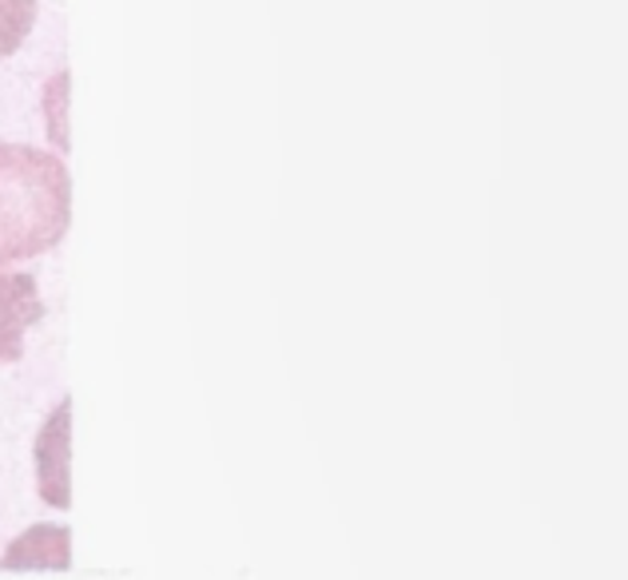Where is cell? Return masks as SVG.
<instances>
[{
	"label": "cell",
	"instance_id": "cell-1",
	"mask_svg": "<svg viewBox=\"0 0 628 580\" xmlns=\"http://www.w3.org/2000/svg\"><path fill=\"white\" fill-rule=\"evenodd\" d=\"M72 223V176L56 152L0 144V267L60 247Z\"/></svg>",
	"mask_w": 628,
	"mask_h": 580
},
{
	"label": "cell",
	"instance_id": "cell-2",
	"mask_svg": "<svg viewBox=\"0 0 628 580\" xmlns=\"http://www.w3.org/2000/svg\"><path fill=\"white\" fill-rule=\"evenodd\" d=\"M32 461H36V493L44 505H72V402L68 398L44 417Z\"/></svg>",
	"mask_w": 628,
	"mask_h": 580
},
{
	"label": "cell",
	"instance_id": "cell-3",
	"mask_svg": "<svg viewBox=\"0 0 628 580\" xmlns=\"http://www.w3.org/2000/svg\"><path fill=\"white\" fill-rule=\"evenodd\" d=\"M44 319L41 287L29 270L0 267V366L21 362L24 338Z\"/></svg>",
	"mask_w": 628,
	"mask_h": 580
},
{
	"label": "cell",
	"instance_id": "cell-4",
	"mask_svg": "<svg viewBox=\"0 0 628 580\" xmlns=\"http://www.w3.org/2000/svg\"><path fill=\"white\" fill-rule=\"evenodd\" d=\"M9 572H44V569H68L72 565V533L64 525H32L21 537L9 540V549L0 557Z\"/></svg>",
	"mask_w": 628,
	"mask_h": 580
},
{
	"label": "cell",
	"instance_id": "cell-5",
	"mask_svg": "<svg viewBox=\"0 0 628 580\" xmlns=\"http://www.w3.org/2000/svg\"><path fill=\"white\" fill-rule=\"evenodd\" d=\"M36 4L41 0H0V60H9L36 24Z\"/></svg>",
	"mask_w": 628,
	"mask_h": 580
},
{
	"label": "cell",
	"instance_id": "cell-6",
	"mask_svg": "<svg viewBox=\"0 0 628 580\" xmlns=\"http://www.w3.org/2000/svg\"><path fill=\"white\" fill-rule=\"evenodd\" d=\"M44 127L64 152L68 147V76L64 72L53 83H44Z\"/></svg>",
	"mask_w": 628,
	"mask_h": 580
}]
</instances>
